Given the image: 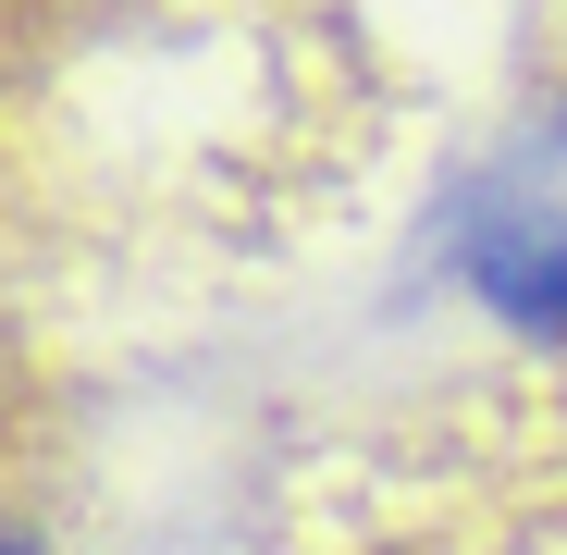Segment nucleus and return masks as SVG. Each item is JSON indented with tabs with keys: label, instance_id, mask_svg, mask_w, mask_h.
<instances>
[{
	"label": "nucleus",
	"instance_id": "f257e3e1",
	"mask_svg": "<svg viewBox=\"0 0 567 555\" xmlns=\"http://www.w3.org/2000/svg\"><path fill=\"white\" fill-rule=\"evenodd\" d=\"M456 271L530 346H567V210L555 198H482V210L456 223Z\"/></svg>",
	"mask_w": 567,
	"mask_h": 555
}]
</instances>
